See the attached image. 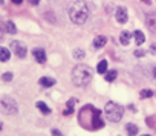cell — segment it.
Instances as JSON below:
<instances>
[{
    "mask_svg": "<svg viewBox=\"0 0 156 136\" xmlns=\"http://www.w3.org/2000/svg\"><path fill=\"white\" fill-rule=\"evenodd\" d=\"M104 112L92 104H86L78 110V124L87 131H97L104 127Z\"/></svg>",
    "mask_w": 156,
    "mask_h": 136,
    "instance_id": "1",
    "label": "cell"
},
{
    "mask_svg": "<svg viewBox=\"0 0 156 136\" xmlns=\"http://www.w3.org/2000/svg\"><path fill=\"white\" fill-rule=\"evenodd\" d=\"M89 17V8L84 0H72L69 5V19L75 25H83L86 23Z\"/></svg>",
    "mask_w": 156,
    "mask_h": 136,
    "instance_id": "2",
    "label": "cell"
},
{
    "mask_svg": "<svg viewBox=\"0 0 156 136\" xmlns=\"http://www.w3.org/2000/svg\"><path fill=\"white\" fill-rule=\"evenodd\" d=\"M94 78V71L86 64H76L72 69V83L76 87H86Z\"/></svg>",
    "mask_w": 156,
    "mask_h": 136,
    "instance_id": "3",
    "label": "cell"
},
{
    "mask_svg": "<svg viewBox=\"0 0 156 136\" xmlns=\"http://www.w3.org/2000/svg\"><path fill=\"white\" fill-rule=\"evenodd\" d=\"M104 116L109 122H119L124 116V107L115 101H109L104 106Z\"/></svg>",
    "mask_w": 156,
    "mask_h": 136,
    "instance_id": "4",
    "label": "cell"
},
{
    "mask_svg": "<svg viewBox=\"0 0 156 136\" xmlns=\"http://www.w3.org/2000/svg\"><path fill=\"white\" fill-rule=\"evenodd\" d=\"M0 104H2V110L3 113L6 115H16L19 112V107L16 104V101L12 98H8V96H2V101H0Z\"/></svg>",
    "mask_w": 156,
    "mask_h": 136,
    "instance_id": "5",
    "label": "cell"
},
{
    "mask_svg": "<svg viewBox=\"0 0 156 136\" xmlns=\"http://www.w3.org/2000/svg\"><path fill=\"white\" fill-rule=\"evenodd\" d=\"M9 49L12 51V54H14L17 58H25V57H26V54H28L26 44H25L23 41H20V40H14V41H11Z\"/></svg>",
    "mask_w": 156,
    "mask_h": 136,
    "instance_id": "6",
    "label": "cell"
},
{
    "mask_svg": "<svg viewBox=\"0 0 156 136\" xmlns=\"http://www.w3.org/2000/svg\"><path fill=\"white\" fill-rule=\"evenodd\" d=\"M115 19H116V22H118V23H121V25L127 23V20H129L127 9H126L124 6H118V8H116V11H115Z\"/></svg>",
    "mask_w": 156,
    "mask_h": 136,
    "instance_id": "7",
    "label": "cell"
},
{
    "mask_svg": "<svg viewBox=\"0 0 156 136\" xmlns=\"http://www.w3.org/2000/svg\"><path fill=\"white\" fill-rule=\"evenodd\" d=\"M32 57L35 58V61H37L38 64H44L46 60H48L46 51H44L43 47H35V49H32Z\"/></svg>",
    "mask_w": 156,
    "mask_h": 136,
    "instance_id": "8",
    "label": "cell"
},
{
    "mask_svg": "<svg viewBox=\"0 0 156 136\" xmlns=\"http://www.w3.org/2000/svg\"><path fill=\"white\" fill-rule=\"evenodd\" d=\"M145 25H147V28L153 34H156V11L147 12V16H145Z\"/></svg>",
    "mask_w": 156,
    "mask_h": 136,
    "instance_id": "9",
    "label": "cell"
},
{
    "mask_svg": "<svg viewBox=\"0 0 156 136\" xmlns=\"http://www.w3.org/2000/svg\"><path fill=\"white\" fill-rule=\"evenodd\" d=\"M55 80L54 78H51V77H41L40 80H38V84L41 86V87H44V89H49V87H54L55 86Z\"/></svg>",
    "mask_w": 156,
    "mask_h": 136,
    "instance_id": "10",
    "label": "cell"
},
{
    "mask_svg": "<svg viewBox=\"0 0 156 136\" xmlns=\"http://www.w3.org/2000/svg\"><path fill=\"white\" fill-rule=\"evenodd\" d=\"M132 38H133V34H130L129 31H122V32L119 34V43H121L122 46H129Z\"/></svg>",
    "mask_w": 156,
    "mask_h": 136,
    "instance_id": "11",
    "label": "cell"
},
{
    "mask_svg": "<svg viewBox=\"0 0 156 136\" xmlns=\"http://www.w3.org/2000/svg\"><path fill=\"white\" fill-rule=\"evenodd\" d=\"M106 43H107V38L104 37V35H98L97 38H94V43H92V46H94V49H101V47H104L106 46Z\"/></svg>",
    "mask_w": 156,
    "mask_h": 136,
    "instance_id": "12",
    "label": "cell"
},
{
    "mask_svg": "<svg viewBox=\"0 0 156 136\" xmlns=\"http://www.w3.org/2000/svg\"><path fill=\"white\" fill-rule=\"evenodd\" d=\"M126 133H127L129 136H138L139 127H138L136 124H133V122H127V124H126Z\"/></svg>",
    "mask_w": 156,
    "mask_h": 136,
    "instance_id": "13",
    "label": "cell"
},
{
    "mask_svg": "<svg viewBox=\"0 0 156 136\" xmlns=\"http://www.w3.org/2000/svg\"><path fill=\"white\" fill-rule=\"evenodd\" d=\"M11 52H12L11 49L2 46V47H0V61H2V63H8L9 58H11Z\"/></svg>",
    "mask_w": 156,
    "mask_h": 136,
    "instance_id": "14",
    "label": "cell"
},
{
    "mask_svg": "<svg viewBox=\"0 0 156 136\" xmlns=\"http://www.w3.org/2000/svg\"><path fill=\"white\" fill-rule=\"evenodd\" d=\"M35 107H37V109H38V110H40V112H41L43 115H46V116L52 113L51 107H49V106H48L46 103H43V101H37V103H35Z\"/></svg>",
    "mask_w": 156,
    "mask_h": 136,
    "instance_id": "15",
    "label": "cell"
},
{
    "mask_svg": "<svg viewBox=\"0 0 156 136\" xmlns=\"http://www.w3.org/2000/svg\"><path fill=\"white\" fill-rule=\"evenodd\" d=\"M133 38H135V43H136L138 46H141V44L145 41V35H144V32L139 31V29H136V31L133 32Z\"/></svg>",
    "mask_w": 156,
    "mask_h": 136,
    "instance_id": "16",
    "label": "cell"
},
{
    "mask_svg": "<svg viewBox=\"0 0 156 136\" xmlns=\"http://www.w3.org/2000/svg\"><path fill=\"white\" fill-rule=\"evenodd\" d=\"M3 29H5L8 34H17V28H16L14 22H11V20H8V22L3 23Z\"/></svg>",
    "mask_w": 156,
    "mask_h": 136,
    "instance_id": "17",
    "label": "cell"
},
{
    "mask_svg": "<svg viewBox=\"0 0 156 136\" xmlns=\"http://www.w3.org/2000/svg\"><path fill=\"white\" fill-rule=\"evenodd\" d=\"M116 77H118V71H115V69H110V71H107V72L104 74V80H106L107 83L115 81V80H116Z\"/></svg>",
    "mask_w": 156,
    "mask_h": 136,
    "instance_id": "18",
    "label": "cell"
},
{
    "mask_svg": "<svg viewBox=\"0 0 156 136\" xmlns=\"http://www.w3.org/2000/svg\"><path fill=\"white\" fill-rule=\"evenodd\" d=\"M107 67H109V63H107L106 60H101V61L98 63V66H97V72H98V74H103V75H104V74H106V72L109 71Z\"/></svg>",
    "mask_w": 156,
    "mask_h": 136,
    "instance_id": "19",
    "label": "cell"
},
{
    "mask_svg": "<svg viewBox=\"0 0 156 136\" xmlns=\"http://www.w3.org/2000/svg\"><path fill=\"white\" fill-rule=\"evenodd\" d=\"M154 96V92L151 90V89H142L141 92H139V98L141 99H150V98H153Z\"/></svg>",
    "mask_w": 156,
    "mask_h": 136,
    "instance_id": "20",
    "label": "cell"
},
{
    "mask_svg": "<svg viewBox=\"0 0 156 136\" xmlns=\"http://www.w3.org/2000/svg\"><path fill=\"white\" fill-rule=\"evenodd\" d=\"M84 57H86V52H84L83 49H80V47L73 49V58H75V60H83Z\"/></svg>",
    "mask_w": 156,
    "mask_h": 136,
    "instance_id": "21",
    "label": "cell"
},
{
    "mask_svg": "<svg viewBox=\"0 0 156 136\" xmlns=\"http://www.w3.org/2000/svg\"><path fill=\"white\" fill-rule=\"evenodd\" d=\"M133 55H135L136 58H141V57L145 55V51H144V49H136V51L133 52Z\"/></svg>",
    "mask_w": 156,
    "mask_h": 136,
    "instance_id": "22",
    "label": "cell"
},
{
    "mask_svg": "<svg viewBox=\"0 0 156 136\" xmlns=\"http://www.w3.org/2000/svg\"><path fill=\"white\" fill-rule=\"evenodd\" d=\"M2 80H3L5 83H6V81H11V80H12V74H11V72H5V74L2 75Z\"/></svg>",
    "mask_w": 156,
    "mask_h": 136,
    "instance_id": "23",
    "label": "cell"
},
{
    "mask_svg": "<svg viewBox=\"0 0 156 136\" xmlns=\"http://www.w3.org/2000/svg\"><path fill=\"white\" fill-rule=\"evenodd\" d=\"M73 112H75L73 107H66L64 112H63V115H64V116H70V115H73Z\"/></svg>",
    "mask_w": 156,
    "mask_h": 136,
    "instance_id": "24",
    "label": "cell"
},
{
    "mask_svg": "<svg viewBox=\"0 0 156 136\" xmlns=\"http://www.w3.org/2000/svg\"><path fill=\"white\" fill-rule=\"evenodd\" d=\"M76 101H78L76 98H70V99H67V101H66V107H73Z\"/></svg>",
    "mask_w": 156,
    "mask_h": 136,
    "instance_id": "25",
    "label": "cell"
},
{
    "mask_svg": "<svg viewBox=\"0 0 156 136\" xmlns=\"http://www.w3.org/2000/svg\"><path fill=\"white\" fill-rule=\"evenodd\" d=\"M51 134H52V136H64L58 128H52V130H51Z\"/></svg>",
    "mask_w": 156,
    "mask_h": 136,
    "instance_id": "26",
    "label": "cell"
},
{
    "mask_svg": "<svg viewBox=\"0 0 156 136\" xmlns=\"http://www.w3.org/2000/svg\"><path fill=\"white\" fill-rule=\"evenodd\" d=\"M127 109H129V110H132L133 113H136V112H138V109L135 107V104H129V106H127Z\"/></svg>",
    "mask_w": 156,
    "mask_h": 136,
    "instance_id": "27",
    "label": "cell"
},
{
    "mask_svg": "<svg viewBox=\"0 0 156 136\" xmlns=\"http://www.w3.org/2000/svg\"><path fill=\"white\" fill-rule=\"evenodd\" d=\"M150 52H151L153 55H156V44H154V43L150 46Z\"/></svg>",
    "mask_w": 156,
    "mask_h": 136,
    "instance_id": "28",
    "label": "cell"
},
{
    "mask_svg": "<svg viewBox=\"0 0 156 136\" xmlns=\"http://www.w3.org/2000/svg\"><path fill=\"white\" fill-rule=\"evenodd\" d=\"M29 3H31L32 6H37V5L40 3V0H29Z\"/></svg>",
    "mask_w": 156,
    "mask_h": 136,
    "instance_id": "29",
    "label": "cell"
},
{
    "mask_svg": "<svg viewBox=\"0 0 156 136\" xmlns=\"http://www.w3.org/2000/svg\"><path fill=\"white\" fill-rule=\"evenodd\" d=\"M11 2H12L14 5H22V3H23V0H11Z\"/></svg>",
    "mask_w": 156,
    "mask_h": 136,
    "instance_id": "30",
    "label": "cell"
},
{
    "mask_svg": "<svg viewBox=\"0 0 156 136\" xmlns=\"http://www.w3.org/2000/svg\"><path fill=\"white\" fill-rule=\"evenodd\" d=\"M141 2L145 3V5H150V3H151V0H141Z\"/></svg>",
    "mask_w": 156,
    "mask_h": 136,
    "instance_id": "31",
    "label": "cell"
},
{
    "mask_svg": "<svg viewBox=\"0 0 156 136\" xmlns=\"http://www.w3.org/2000/svg\"><path fill=\"white\" fill-rule=\"evenodd\" d=\"M153 77L156 78V67H154V69H153Z\"/></svg>",
    "mask_w": 156,
    "mask_h": 136,
    "instance_id": "32",
    "label": "cell"
},
{
    "mask_svg": "<svg viewBox=\"0 0 156 136\" xmlns=\"http://www.w3.org/2000/svg\"><path fill=\"white\" fill-rule=\"evenodd\" d=\"M142 136H151V134H142Z\"/></svg>",
    "mask_w": 156,
    "mask_h": 136,
    "instance_id": "33",
    "label": "cell"
}]
</instances>
